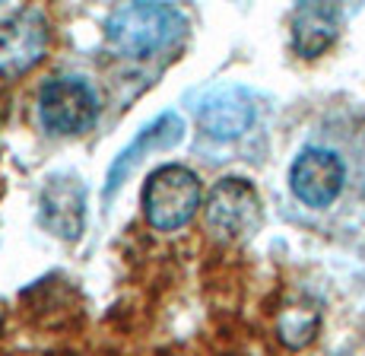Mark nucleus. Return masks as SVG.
<instances>
[{
  "label": "nucleus",
  "mask_w": 365,
  "mask_h": 356,
  "mask_svg": "<svg viewBox=\"0 0 365 356\" xmlns=\"http://www.w3.org/2000/svg\"><path fill=\"white\" fill-rule=\"evenodd\" d=\"M255 115H257L255 99H251L245 89L226 86V89L210 93L207 99L200 102L197 124L210 141L229 143V141H238V137L255 124Z\"/></svg>",
  "instance_id": "nucleus-9"
},
{
  "label": "nucleus",
  "mask_w": 365,
  "mask_h": 356,
  "mask_svg": "<svg viewBox=\"0 0 365 356\" xmlns=\"http://www.w3.org/2000/svg\"><path fill=\"white\" fill-rule=\"evenodd\" d=\"M38 118L51 134H80L99 118V96L86 80L58 76L41 86Z\"/></svg>",
  "instance_id": "nucleus-5"
},
{
  "label": "nucleus",
  "mask_w": 365,
  "mask_h": 356,
  "mask_svg": "<svg viewBox=\"0 0 365 356\" xmlns=\"http://www.w3.org/2000/svg\"><path fill=\"white\" fill-rule=\"evenodd\" d=\"M343 13L334 4H302L292 13V48L302 58H321L340 36Z\"/></svg>",
  "instance_id": "nucleus-10"
},
{
  "label": "nucleus",
  "mask_w": 365,
  "mask_h": 356,
  "mask_svg": "<svg viewBox=\"0 0 365 356\" xmlns=\"http://www.w3.org/2000/svg\"><path fill=\"white\" fill-rule=\"evenodd\" d=\"M203 200L200 178L187 166H163L143 185V216L159 233H175L194 220Z\"/></svg>",
  "instance_id": "nucleus-2"
},
{
  "label": "nucleus",
  "mask_w": 365,
  "mask_h": 356,
  "mask_svg": "<svg viewBox=\"0 0 365 356\" xmlns=\"http://www.w3.org/2000/svg\"><path fill=\"white\" fill-rule=\"evenodd\" d=\"M207 229L222 242H245L261 229L264 207L255 185L245 178H222L213 185L203 207Z\"/></svg>",
  "instance_id": "nucleus-3"
},
{
  "label": "nucleus",
  "mask_w": 365,
  "mask_h": 356,
  "mask_svg": "<svg viewBox=\"0 0 365 356\" xmlns=\"http://www.w3.org/2000/svg\"><path fill=\"white\" fill-rule=\"evenodd\" d=\"M321 331V312L312 302H289L279 309L277 315V337L289 350H302L308 347Z\"/></svg>",
  "instance_id": "nucleus-11"
},
{
  "label": "nucleus",
  "mask_w": 365,
  "mask_h": 356,
  "mask_svg": "<svg viewBox=\"0 0 365 356\" xmlns=\"http://www.w3.org/2000/svg\"><path fill=\"white\" fill-rule=\"evenodd\" d=\"M86 220V185L76 176H51L41 188V223L58 239L73 242Z\"/></svg>",
  "instance_id": "nucleus-7"
},
{
  "label": "nucleus",
  "mask_w": 365,
  "mask_h": 356,
  "mask_svg": "<svg viewBox=\"0 0 365 356\" xmlns=\"http://www.w3.org/2000/svg\"><path fill=\"white\" fill-rule=\"evenodd\" d=\"M187 19L172 4H124L105 19V45L115 58L143 61L185 36Z\"/></svg>",
  "instance_id": "nucleus-1"
},
{
  "label": "nucleus",
  "mask_w": 365,
  "mask_h": 356,
  "mask_svg": "<svg viewBox=\"0 0 365 356\" xmlns=\"http://www.w3.org/2000/svg\"><path fill=\"white\" fill-rule=\"evenodd\" d=\"M181 137H185V121H181V115H175V111H165V115H159L153 124H146V128L118 153L115 163H111L108 181H105V198H111L153 150H172V146L181 143Z\"/></svg>",
  "instance_id": "nucleus-8"
},
{
  "label": "nucleus",
  "mask_w": 365,
  "mask_h": 356,
  "mask_svg": "<svg viewBox=\"0 0 365 356\" xmlns=\"http://www.w3.org/2000/svg\"><path fill=\"white\" fill-rule=\"evenodd\" d=\"M346 185V166L334 150L308 146L289 166V188L305 207L324 210L340 198Z\"/></svg>",
  "instance_id": "nucleus-6"
},
{
  "label": "nucleus",
  "mask_w": 365,
  "mask_h": 356,
  "mask_svg": "<svg viewBox=\"0 0 365 356\" xmlns=\"http://www.w3.org/2000/svg\"><path fill=\"white\" fill-rule=\"evenodd\" d=\"M51 45V26L45 10L26 6L0 23V80H16L45 61Z\"/></svg>",
  "instance_id": "nucleus-4"
}]
</instances>
